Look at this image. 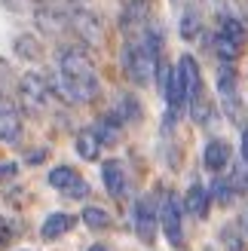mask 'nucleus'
<instances>
[{
	"label": "nucleus",
	"instance_id": "obj_1",
	"mask_svg": "<svg viewBox=\"0 0 248 251\" xmlns=\"http://www.w3.org/2000/svg\"><path fill=\"white\" fill-rule=\"evenodd\" d=\"M49 89L58 92L68 101H92L98 95V74L92 68V58L86 55V49L80 46H65L58 52V77L55 83H49Z\"/></svg>",
	"mask_w": 248,
	"mask_h": 251
},
{
	"label": "nucleus",
	"instance_id": "obj_2",
	"mask_svg": "<svg viewBox=\"0 0 248 251\" xmlns=\"http://www.w3.org/2000/svg\"><path fill=\"white\" fill-rule=\"evenodd\" d=\"M123 71H126V77L132 80V83H138V86H147L153 80V68H156V61L147 55V49H144V43L141 40H132L123 46Z\"/></svg>",
	"mask_w": 248,
	"mask_h": 251
},
{
	"label": "nucleus",
	"instance_id": "obj_3",
	"mask_svg": "<svg viewBox=\"0 0 248 251\" xmlns=\"http://www.w3.org/2000/svg\"><path fill=\"white\" fill-rule=\"evenodd\" d=\"M245 43H248V31H245V25L239 22V19H233V16H227L224 22H221V31H218V55L227 61H236L239 55H242V49H245Z\"/></svg>",
	"mask_w": 248,
	"mask_h": 251
},
{
	"label": "nucleus",
	"instance_id": "obj_4",
	"mask_svg": "<svg viewBox=\"0 0 248 251\" xmlns=\"http://www.w3.org/2000/svg\"><path fill=\"white\" fill-rule=\"evenodd\" d=\"M159 224H163V233H166V239L172 245L184 242V208H181L175 193L163 196V205H159Z\"/></svg>",
	"mask_w": 248,
	"mask_h": 251
},
{
	"label": "nucleus",
	"instance_id": "obj_5",
	"mask_svg": "<svg viewBox=\"0 0 248 251\" xmlns=\"http://www.w3.org/2000/svg\"><path fill=\"white\" fill-rule=\"evenodd\" d=\"M19 95H22V101L28 110H43L52 89H49V80L40 77V74H25L19 80Z\"/></svg>",
	"mask_w": 248,
	"mask_h": 251
},
{
	"label": "nucleus",
	"instance_id": "obj_6",
	"mask_svg": "<svg viewBox=\"0 0 248 251\" xmlns=\"http://www.w3.org/2000/svg\"><path fill=\"white\" fill-rule=\"evenodd\" d=\"M71 9L74 6H37L34 9V22L43 34H65L71 25Z\"/></svg>",
	"mask_w": 248,
	"mask_h": 251
},
{
	"label": "nucleus",
	"instance_id": "obj_7",
	"mask_svg": "<svg viewBox=\"0 0 248 251\" xmlns=\"http://www.w3.org/2000/svg\"><path fill=\"white\" fill-rule=\"evenodd\" d=\"M68 31H74L83 43H89V46L101 43V22H98V16H92V12H86V9H71Z\"/></svg>",
	"mask_w": 248,
	"mask_h": 251
},
{
	"label": "nucleus",
	"instance_id": "obj_8",
	"mask_svg": "<svg viewBox=\"0 0 248 251\" xmlns=\"http://www.w3.org/2000/svg\"><path fill=\"white\" fill-rule=\"evenodd\" d=\"M22 135V114L19 107L9 101L6 95H0V141L3 144H16Z\"/></svg>",
	"mask_w": 248,
	"mask_h": 251
},
{
	"label": "nucleus",
	"instance_id": "obj_9",
	"mask_svg": "<svg viewBox=\"0 0 248 251\" xmlns=\"http://www.w3.org/2000/svg\"><path fill=\"white\" fill-rule=\"evenodd\" d=\"M156 221H159V211L153 205V199L147 196L138 202V208H135V230H138V239L150 245L156 239Z\"/></svg>",
	"mask_w": 248,
	"mask_h": 251
},
{
	"label": "nucleus",
	"instance_id": "obj_10",
	"mask_svg": "<svg viewBox=\"0 0 248 251\" xmlns=\"http://www.w3.org/2000/svg\"><path fill=\"white\" fill-rule=\"evenodd\" d=\"M175 71H178V80H181V89H184L187 104L196 101V95H202V77H199V68H196L193 55H181Z\"/></svg>",
	"mask_w": 248,
	"mask_h": 251
},
{
	"label": "nucleus",
	"instance_id": "obj_11",
	"mask_svg": "<svg viewBox=\"0 0 248 251\" xmlns=\"http://www.w3.org/2000/svg\"><path fill=\"white\" fill-rule=\"evenodd\" d=\"M101 178H104V187L114 199H123L126 196V172H123V162L120 159H107L101 166Z\"/></svg>",
	"mask_w": 248,
	"mask_h": 251
},
{
	"label": "nucleus",
	"instance_id": "obj_12",
	"mask_svg": "<svg viewBox=\"0 0 248 251\" xmlns=\"http://www.w3.org/2000/svg\"><path fill=\"white\" fill-rule=\"evenodd\" d=\"M184 211H190L193 218H205L208 215V187L193 181L187 190V199H184Z\"/></svg>",
	"mask_w": 248,
	"mask_h": 251
},
{
	"label": "nucleus",
	"instance_id": "obj_13",
	"mask_svg": "<svg viewBox=\"0 0 248 251\" xmlns=\"http://www.w3.org/2000/svg\"><path fill=\"white\" fill-rule=\"evenodd\" d=\"M227 166H230V144L227 141H212L205 147V169L221 175Z\"/></svg>",
	"mask_w": 248,
	"mask_h": 251
},
{
	"label": "nucleus",
	"instance_id": "obj_14",
	"mask_svg": "<svg viewBox=\"0 0 248 251\" xmlns=\"http://www.w3.org/2000/svg\"><path fill=\"white\" fill-rule=\"evenodd\" d=\"M218 92H221V98L230 104V110L236 107V71H233L230 65L218 68Z\"/></svg>",
	"mask_w": 248,
	"mask_h": 251
},
{
	"label": "nucleus",
	"instance_id": "obj_15",
	"mask_svg": "<svg viewBox=\"0 0 248 251\" xmlns=\"http://www.w3.org/2000/svg\"><path fill=\"white\" fill-rule=\"evenodd\" d=\"M74 144H77V153L83 159H98V153H101V141H98V132L95 129H80Z\"/></svg>",
	"mask_w": 248,
	"mask_h": 251
},
{
	"label": "nucleus",
	"instance_id": "obj_16",
	"mask_svg": "<svg viewBox=\"0 0 248 251\" xmlns=\"http://www.w3.org/2000/svg\"><path fill=\"white\" fill-rule=\"evenodd\" d=\"M74 227V218L71 215H49L46 221H43V227H40V236L43 239H58V236H65L68 230Z\"/></svg>",
	"mask_w": 248,
	"mask_h": 251
},
{
	"label": "nucleus",
	"instance_id": "obj_17",
	"mask_svg": "<svg viewBox=\"0 0 248 251\" xmlns=\"http://www.w3.org/2000/svg\"><path fill=\"white\" fill-rule=\"evenodd\" d=\"M202 28V19H199V9L196 6H187L181 16V37L184 40H196V34Z\"/></svg>",
	"mask_w": 248,
	"mask_h": 251
},
{
	"label": "nucleus",
	"instance_id": "obj_18",
	"mask_svg": "<svg viewBox=\"0 0 248 251\" xmlns=\"http://www.w3.org/2000/svg\"><path fill=\"white\" fill-rule=\"evenodd\" d=\"M120 129H123V123H120L117 117H104L101 123L95 126V132H98V141H101V144H117Z\"/></svg>",
	"mask_w": 248,
	"mask_h": 251
},
{
	"label": "nucleus",
	"instance_id": "obj_19",
	"mask_svg": "<svg viewBox=\"0 0 248 251\" xmlns=\"http://www.w3.org/2000/svg\"><path fill=\"white\" fill-rule=\"evenodd\" d=\"M77 178H80V175L74 172V169H68V166H58V169H52V172H49V187H55V190H61V193H65V190H68V187H71L74 181H77Z\"/></svg>",
	"mask_w": 248,
	"mask_h": 251
},
{
	"label": "nucleus",
	"instance_id": "obj_20",
	"mask_svg": "<svg viewBox=\"0 0 248 251\" xmlns=\"http://www.w3.org/2000/svg\"><path fill=\"white\" fill-rule=\"evenodd\" d=\"M83 221H86V227H92V230H107L110 227V215L104 208H98V205H89L83 211Z\"/></svg>",
	"mask_w": 248,
	"mask_h": 251
},
{
	"label": "nucleus",
	"instance_id": "obj_21",
	"mask_svg": "<svg viewBox=\"0 0 248 251\" xmlns=\"http://www.w3.org/2000/svg\"><path fill=\"white\" fill-rule=\"evenodd\" d=\"M16 52L25 55V58H31V61H37V58H40V43H37L34 37L25 34V37H19V40H16Z\"/></svg>",
	"mask_w": 248,
	"mask_h": 251
},
{
	"label": "nucleus",
	"instance_id": "obj_22",
	"mask_svg": "<svg viewBox=\"0 0 248 251\" xmlns=\"http://www.w3.org/2000/svg\"><path fill=\"white\" fill-rule=\"evenodd\" d=\"M221 242H224L227 251H242V236L236 230V224H227V227L221 230Z\"/></svg>",
	"mask_w": 248,
	"mask_h": 251
},
{
	"label": "nucleus",
	"instance_id": "obj_23",
	"mask_svg": "<svg viewBox=\"0 0 248 251\" xmlns=\"http://www.w3.org/2000/svg\"><path fill=\"white\" fill-rule=\"evenodd\" d=\"M230 187L236 193L248 190V162H242V166H236V172H233V178H230Z\"/></svg>",
	"mask_w": 248,
	"mask_h": 251
},
{
	"label": "nucleus",
	"instance_id": "obj_24",
	"mask_svg": "<svg viewBox=\"0 0 248 251\" xmlns=\"http://www.w3.org/2000/svg\"><path fill=\"white\" fill-rule=\"evenodd\" d=\"M212 193H215V199H218V202H224V205H227L230 199H233V193H236V190L230 187V181L218 178V181H215V190H212Z\"/></svg>",
	"mask_w": 248,
	"mask_h": 251
},
{
	"label": "nucleus",
	"instance_id": "obj_25",
	"mask_svg": "<svg viewBox=\"0 0 248 251\" xmlns=\"http://www.w3.org/2000/svg\"><path fill=\"white\" fill-rule=\"evenodd\" d=\"M65 196H74V199H86V196H89V184H86L83 178H77V181H74V184L68 187V190H65Z\"/></svg>",
	"mask_w": 248,
	"mask_h": 251
},
{
	"label": "nucleus",
	"instance_id": "obj_26",
	"mask_svg": "<svg viewBox=\"0 0 248 251\" xmlns=\"http://www.w3.org/2000/svg\"><path fill=\"white\" fill-rule=\"evenodd\" d=\"M3 3L9 9H16V12H22V9H37V0H3Z\"/></svg>",
	"mask_w": 248,
	"mask_h": 251
},
{
	"label": "nucleus",
	"instance_id": "obj_27",
	"mask_svg": "<svg viewBox=\"0 0 248 251\" xmlns=\"http://www.w3.org/2000/svg\"><path fill=\"white\" fill-rule=\"evenodd\" d=\"M9 236H12L9 221H6V218H0V245H6V242H9Z\"/></svg>",
	"mask_w": 248,
	"mask_h": 251
},
{
	"label": "nucleus",
	"instance_id": "obj_28",
	"mask_svg": "<svg viewBox=\"0 0 248 251\" xmlns=\"http://www.w3.org/2000/svg\"><path fill=\"white\" fill-rule=\"evenodd\" d=\"M242 162H248V126L242 129Z\"/></svg>",
	"mask_w": 248,
	"mask_h": 251
},
{
	"label": "nucleus",
	"instance_id": "obj_29",
	"mask_svg": "<svg viewBox=\"0 0 248 251\" xmlns=\"http://www.w3.org/2000/svg\"><path fill=\"white\" fill-rule=\"evenodd\" d=\"M58 3H65V6H74V9H83V6H89V0H58Z\"/></svg>",
	"mask_w": 248,
	"mask_h": 251
},
{
	"label": "nucleus",
	"instance_id": "obj_30",
	"mask_svg": "<svg viewBox=\"0 0 248 251\" xmlns=\"http://www.w3.org/2000/svg\"><path fill=\"white\" fill-rule=\"evenodd\" d=\"M89 251H114V248H110V245H104V242H98V245H92Z\"/></svg>",
	"mask_w": 248,
	"mask_h": 251
}]
</instances>
